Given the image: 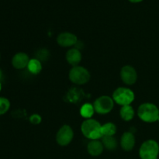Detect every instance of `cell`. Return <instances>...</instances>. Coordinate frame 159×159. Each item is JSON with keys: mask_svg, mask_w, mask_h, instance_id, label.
Listing matches in <instances>:
<instances>
[{"mask_svg": "<svg viewBox=\"0 0 159 159\" xmlns=\"http://www.w3.org/2000/svg\"><path fill=\"white\" fill-rule=\"evenodd\" d=\"M113 99L114 102L122 107L130 105L134 100V93L130 89L120 87L113 93Z\"/></svg>", "mask_w": 159, "mask_h": 159, "instance_id": "277c9868", "label": "cell"}, {"mask_svg": "<svg viewBox=\"0 0 159 159\" xmlns=\"http://www.w3.org/2000/svg\"><path fill=\"white\" fill-rule=\"evenodd\" d=\"M27 68L30 73L34 75H37L42 70V65L40 61H39L37 58L30 59L29 61V64L27 65Z\"/></svg>", "mask_w": 159, "mask_h": 159, "instance_id": "2e32d148", "label": "cell"}, {"mask_svg": "<svg viewBox=\"0 0 159 159\" xmlns=\"http://www.w3.org/2000/svg\"><path fill=\"white\" fill-rule=\"evenodd\" d=\"M30 121L33 124H39L41 122V117L38 114H33L30 118Z\"/></svg>", "mask_w": 159, "mask_h": 159, "instance_id": "ffe728a7", "label": "cell"}, {"mask_svg": "<svg viewBox=\"0 0 159 159\" xmlns=\"http://www.w3.org/2000/svg\"><path fill=\"white\" fill-rule=\"evenodd\" d=\"M120 145L124 151H131L135 145V138L131 132H125L121 137Z\"/></svg>", "mask_w": 159, "mask_h": 159, "instance_id": "8fae6325", "label": "cell"}, {"mask_svg": "<svg viewBox=\"0 0 159 159\" xmlns=\"http://www.w3.org/2000/svg\"><path fill=\"white\" fill-rule=\"evenodd\" d=\"M121 118L125 121H130L134 116V110L133 107L130 105L124 106L121 108L120 112Z\"/></svg>", "mask_w": 159, "mask_h": 159, "instance_id": "5bb4252c", "label": "cell"}, {"mask_svg": "<svg viewBox=\"0 0 159 159\" xmlns=\"http://www.w3.org/2000/svg\"><path fill=\"white\" fill-rule=\"evenodd\" d=\"M159 154V145L154 140H148L141 144L139 155L141 159H157Z\"/></svg>", "mask_w": 159, "mask_h": 159, "instance_id": "3957f363", "label": "cell"}, {"mask_svg": "<svg viewBox=\"0 0 159 159\" xmlns=\"http://www.w3.org/2000/svg\"><path fill=\"white\" fill-rule=\"evenodd\" d=\"M94 107L90 103H85L81 107L80 109V114L82 117L85 119H90L94 114Z\"/></svg>", "mask_w": 159, "mask_h": 159, "instance_id": "e0dca14e", "label": "cell"}, {"mask_svg": "<svg viewBox=\"0 0 159 159\" xmlns=\"http://www.w3.org/2000/svg\"><path fill=\"white\" fill-rule=\"evenodd\" d=\"M74 138V132L71 127L68 125H64L59 129L56 136L57 143L61 146L69 144Z\"/></svg>", "mask_w": 159, "mask_h": 159, "instance_id": "52a82bcc", "label": "cell"}, {"mask_svg": "<svg viewBox=\"0 0 159 159\" xmlns=\"http://www.w3.org/2000/svg\"><path fill=\"white\" fill-rule=\"evenodd\" d=\"M2 70L0 69V80L2 79Z\"/></svg>", "mask_w": 159, "mask_h": 159, "instance_id": "7402d4cb", "label": "cell"}, {"mask_svg": "<svg viewBox=\"0 0 159 159\" xmlns=\"http://www.w3.org/2000/svg\"><path fill=\"white\" fill-rule=\"evenodd\" d=\"M138 115L141 120L147 123H154L158 120L159 110L151 102L141 104L138 110Z\"/></svg>", "mask_w": 159, "mask_h": 159, "instance_id": "7a4b0ae2", "label": "cell"}, {"mask_svg": "<svg viewBox=\"0 0 159 159\" xmlns=\"http://www.w3.org/2000/svg\"><path fill=\"white\" fill-rule=\"evenodd\" d=\"M78 41L77 37L71 33L64 32L59 34L57 37V42L61 47L68 48L76 44Z\"/></svg>", "mask_w": 159, "mask_h": 159, "instance_id": "9c48e42d", "label": "cell"}, {"mask_svg": "<svg viewBox=\"0 0 159 159\" xmlns=\"http://www.w3.org/2000/svg\"><path fill=\"white\" fill-rule=\"evenodd\" d=\"M1 89H2V85H1V82H0V91H1Z\"/></svg>", "mask_w": 159, "mask_h": 159, "instance_id": "603a6c76", "label": "cell"}, {"mask_svg": "<svg viewBox=\"0 0 159 159\" xmlns=\"http://www.w3.org/2000/svg\"><path fill=\"white\" fill-rule=\"evenodd\" d=\"M158 121H159V116H158Z\"/></svg>", "mask_w": 159, "mask_h": 159, "instance_id": "cb8c5ba5", "label": "cell"}, {"mask_svg": "<svg viewBox=\"0 0 159 159\" xmlns=\"http://www.w3.org/2000/svg\"><path fill=\"white\" fill-rule=\"evenodd\" d=\"M129 1L132 3H138V2H142L143 0H129Z\"/></svg>", "mask_w": 159, "mask_h": 159, "instance_id": "44dd1931", "label": "cell"}, {"mask_svg": "<svg viewBox=\"0 0 159 159\" xmlns=\"http://www.w3.org/2000/svg\"><path fill=\"white\" fill-rule=\"evenodd\" d=\"M29 56L23 52L16 54L12 59V65L16 69H23L29 64Z\"/></svg>", "mask_w": 159, "mask_h": 159, "instance_id": "30bf717a", "label": "cell"}, {"mask_svg": "<svg viewBox=\"0 0 159 159\" xmlns=\"http://www.w3.org/2000/svg\"><path fill=\"white\" fill-rule=\"evenodd\" d=\"M116 132V127L113 123H107L102 125V136H113Z\"/></svg>", "mask_w": 159, "mask_h": 159, "instance_id": "ac0fdd59", "label": "cell"}, {"mask_svg": "<svg viewBox=\"0 0 159 159\" xmlns=\"http://www.w3.org/2000/svg\"><path fill=\"white\" fill-rule=\"evenodd\" d=\"M69 79L76 85H84L89 81L90 74L86 68L78 65L70 70Z\"/></svg>", "mask_w": 159, "mask_h": 159, "instance_id": "5b68a950", "label": "cell"}, {"mask_svg": "<svg viewBox=\"0 0 159 159\" xmlns=\"http://www.w3.org/2000/svg\"><path fill=\"white\" fill-rule=\"evenodd\" d=\"M0 58H1V55H0Z\"/></svg>", "mask_w": 159, "mask_h": 159, "instance_id": "d4e9b609", "label": "cell"}, {"mask_svg": "<svg viewBox=\"0 0 159 159\" xmlns=\"http://www.w3.org/2000/svg\"><path fill=\"white\" fill-rule=\"evenodd\" d=\"M102 143L104 147L110 151H113L117 147V141L113 136H102Z\"/></svg>", "mask_w": 159, "mask_h": 159, "instance_id": "9a60e30c", "label": "cell"}, {"mask_svg": "<svg viewBox=\"0 0 159 159\" xmlns=\"http://www.w3.org/2000/svg\"><path fill=\"white\" fill-rule=\"evenodd\" d=\"M114 101L108 96H102L97 98L93 103L95 112L99 114L109 113L113 108Z\"/></svg>", "mask_w": 159, "mask_h": 159, "instance_id": "8992f818", "label": "cell"}, {"mask_svg": "<svg viewBox=\"0 0 159 159\" xmlns=\"http://www.w3.org/2000/svg\"><path fill=\"white\" fill-rule=\"evenodd\" d=\"M81 130L85 138L91 140H98L102 137V125L97 120L86 119L81 126Z\"/></svg>", "mask_w": 159, "mask_h": 159, "instance_id": "6da1fadb", "label": "cell"}, {"mask_svg": "<svg viewBox=\"0 0 159 159\" xmlns=\"http://www.w3.org/2000/svg\"><path fill=\"white\" fill-rule=\"evenodd\" d=\"M66 60L73 67L78 66L82 60V54L77 48H71L66 53Z\"/></svg>", "mask_w": 159, "mask_h": 159, "instance_id": "7c38bea8", "label": "cell"}, {"mask_svg": "<svg viewBox=\"0 0 159 159\" xmlns=\"http://www.w3.org/2000/svg\"><path fill=\"white\" fill-rule=\"evenodd\" d=\"M10 108V102L5 97H0V116L5 114Z\"/></svg>", "mask_w": 159, "mask_h": 159, "instance_id": "d6986e66", "label": "cell"}, {"mask_svg": "<svg viewBox=\"0 0 159 159\" xmlns=\"http://www.w3.org/2000/svg\"><path fill=\"white\" fill-rule=\"evenodd\" d=\"M104 146L102 141L98 140H92L87 145V150L92 156H99L102 153Z\"/></svg>", "mask_w": 159, "mask_h": 159, "instance_id": "4fadbf2b", "label": "cell"}, {"mask_svg": "<svg viewBox=\"0 0 159 159\" xmlns=\"http://www.w3.org/2000/svg\"><path fill=\"white\" fill-rule=\"evenodd\" d=\"M120 77L126 85H133L136 82L138 74L134 68L130 65H125L121 68Z\"/></svg>", "mask_w": 159, "mask_h": 159, "instance_id": "ba28073f", "label": "cell"}]
</instances>
